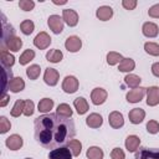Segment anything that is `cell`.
Segmentation results:
<instances>
[{
	"label": "cell",
	"mask_w": 159,
	"mask_h": 159,
	"mask_svg": "<svg viewBox=\"0 0 159 159\" xmlns=\"http://www.w3.org/2000/svg\"><path fill=\"white\" fill-rule=\"evenodd\" d=\"M111 158L112 159H124L125 158V154H124V152L120 148H114L111 152Z\"/></svg>",
	"instance_id": "obj_41"
},
{
	"label": "cell",
	"mask_w": 159,
	"mask_h": 159,
	"mask_svg": "<svg viewBox=\"0 0 159 159\" xmlns=\"http://www.w3.org/2000/svg\"><path fill=\"white\" fill-rule=\"evenodd\" d=\"M78 80L75 77V76H66L63 82H62V89L63 92L71 94V93H75L77 89H78Z\"/></svg>",
	"instance_id": "obj_5"
},
{
	"label": "cell",
	"mask_w": 159,
	"mask_h": 159,
	"mask_svg": "<svg viewBox=\"0 0 159 159\" xmlns=\"http://www.w3.org/2000/svg\"><path fill=\"white\" fill-rule=\"evenodd\" d=\"M63 58V53L57 50V48H53V50H50L47 53H46V60L48 62H52V63H58L61 62Z\"/></svg>",
	"instance_id": "obj_21"
},
{
	"label": "cell",
	"mask_w": 159,
	"mask_h": 159,
	"mask_svg": "<svg viewBox=\"0 0 159 159\" xmlns=\"http://www.w3.org/2000/svg\"><path fill=\"white\" fill-rule=\"evenodd\" d=\"M9 101H10V97L7 96V93H6V94H2L1 101H0V107H5V106L9 103Z\"/></svg>",
	"instance_id": "obj_45"
},
{
	"label": "cell",
	"mask_w": 159,
	"mask_h": 159,
	"mask_svg": "<svg viewBox=\"0 0 159 159\" xmlns=\"http://www.w3.org/2000/svg\"><path fill=\"white\" fill-rule=\"evenodd\" d=\"M88 159H103L104 153L99 147H89L86 153Z\"/></svg>",
	"instance_id": "obj_25"
},
{
	"label": "cell",
	"mask_w": 159,
	"mask_h": 159,
	"mask_svg": "<svg viewBox=\"0 0 159 159\" xmlns=\"http://www.w3.org/2000/svg\"><path fill=\"white\" fill-rule=\"evenodd\" d=\"M73 106L77 109L78 114H84L88 111V103H87L86 98H83V97H77L73 101Z\"/></svg>",
	"instance_id": "obj_22"
},
{
	"label": "cell",
	"mask_w": 159,
	"mask_h": 159,
	"mask_svg": "<svg viewBox=\"0 0 159 159\" xmlns=\"http://www.w3.org/2000/svg\"><path fill=\"white\" fill-rule=\"evenodd\" d=\"M19 6L24 11H31L34 9V6H35V2L32 0H20L19 1Z\"/></svg>",
	"instance_id": "obj_39"
},
{
	"label": "cell",
	"mask_w": 159,
	"mask_h": 159,
	"mask_svg": "<svg viewBox=\"0 0 159 159\" xmlns=\"http://www.w3.org/2000/svg\"><path fill=\"white\" fill-rule=\"evenodd\" d=\"M35 139L45 149H56L65 147L76 135L75 122L57 113H46L39 116L34 122Z\"/></svg>",
	"instance_id": "obj_1"
},
{
	"label": "cell",
	"mask_w": 159,
	"mask_h": 159,
	"mask_svg": "<svg viewBox=\"0 0 159 159\" xmlns=\"http://www.w3.org/2000/svg\"><path fill=\"white\" fill-rule=\"evenodd\" d=\"M72 157L73 155H72L71 150L66 147L52 149L48 154V159H72Z\"/></svg>",
	"instance_id": "obj_8"
},
{
	"label": "cell",
	"mask_w": 159,
	"mask_h": 159,
	"mask_svg": "<svg viewBox=\"0 0 159 159\" xmlns=\"http://www.w3.org/2000/svg\"><path fill=\"white\" fill-rule=\"evenodd\" d=\"M67 145H68V149L71 150V153H72L73 157H78V155L81 154L82 143H81L78 139H72V140H70V143H68Z\"/></svg>",
	"instance_id": "obj_30"
},
{
	"label": "cell",
	"mask_w": 159,
	"mask_h": 159,
	"mask_svg": "<svg viewBox=\"0 0 159 159\" xmlns=\"http://www.w3.org/2000/svg\"><path fill=\"white\" fill-rule=\"evenodd\" d=\"M56 113H57L58 116H61V117L71 118L73 111L71 109L70 104H67V103H61V104H58V107H57V109H56Z\"/></svg>",
	"instance_id": "obj_28"
},
{
	"label": "cell",
	"mask_w": 159,
	"mask_h": 159,
	"mask_svg": "<svg viewBox=\"0 0 159 159\" xmlns=\"http://www.w3.org/2000/svg\"><path fill=\"white\" fill-rule=\"evenodd\" d=\"M147 130L150 133V134H157L159 132V122L155 120V119H152L147 123Z\"/></svg>",
	"instance_id": "obj_38"
},
{
	"label": "cell",
	"mask_w": 159,
	"mask_h": 159,
	"mask_svg": "<svg viewBox=\"0 0 159 159\" xmlns=\"http://www.w3.org/2000/svg\"><path fill=\"white\" fill-rule=\"evenodd\" d=\"M40 73H41V68H40L39 65H31L30 67L26 68V76L30 80H32V81L37 80L39 76H40Z\"/></svg>",
	"instance_id": "obj_32"
},
{
	"label": "cell",
	"mask_w": 159,
	"mask_h": 159,
	"mask_svg": "<svg viewBox=\"0 0 159 159\" xmlns=\"http://www.w3.org/2000/svg\"><path fill=\"white\" fill-rule=\"evenodd\" d=\"M147 104L149 107H154L159 104V87L152 86L147 88Z\"/></svg>",
	"instance_id": "obj_11"
},
{
	"label": "cell",
	"mask_w": 159,
	"mask_h": 159,
	"mask_svg": "<svg viewBox=\"0 0 159 159\" xmlns=\"http://www.w3.org/2000/svg\"><path fill=\"white\" fill-rule=\"evenodd\" d=\"M24 103H25V101L17 99V101L15 102V104H14V107H12L10 114H11L12 117H20V114H24Z\"/></svg>",
	"instance_id": "obj_34"
},
{
	"label": "cell",
	"mask_w": 159,
	"mask_h": 159,
	"mask_svg": "<svg viewBox=\"0 0 159 159\" xmlns=\"http://www.w3.org/2000/svg\"><path fill=\"white\" fill-rule=\"evenodd\" d=\"M1 63L5 68L11 67L15 63V57L10 52H7V50H1Z\"/></svg>",
	"instance_id": "obj_26"
},
{
	"label": "cell",
	"mask_w": 159,
	"mask_h": 159,
	"mask_svg": "<svg viewBox=\"0 0 159 159\" xmlns=\"http://www.w3.org/2000/svg\"><path fill=\"white\" fill-rule=\"evenodd\" d=\"M145 94H147V88H144V87H137V88L130 89L127 93L125 98H127V101L129 103H138V102H140L143 99V97Z\"/></svg>",
	"instance_id": "obj_4"
},
{
	"label": "cell",
	"mask_w": 159,
	"mask_h": 159,
	"mask_svg": "<svg viewBox=\"0 0 159 159\" xmlns=\"http://www.w3.org/2000/svg\"><path fill=\"white\" fill-rule=\"evenodd\" d=\"M11 128V123L9 122V119L6 118V117H0V133L1 134H4V133H6L9 129Z\"/></svg>",
	"instance_id": "obj_40"
},
{
	"label": "cell",
	"mask_w": 159,
	"mask_h": 159,
	"mask_svg": "<svg viewBox=\"0 0 159 159\" xmlns=\"http://www.w3.org/2000/svg\"><path fill=\"white\" fill-rule=\"evenodd\" d=\"M107 96H108V93L104 88L97 87V88L92 89V92H91V101H92L93 104L99 106V104H103L106 102Z\"/></svg>",
	"instance_id": "obj_7"
},
{
	"label": "cell",
	"mask_w": 159,
	"mask_h": 159,
	"mask_svg": "<svg viewBox=\"0 0 159 159\" xmlns=\"http://www.w3.org/2000/svg\"><path fill=\"white\" fill-rule=\"evenodd\" d=\"M25 88V82L21 77H14L11 81H10V84H9V89L14 93H17V92H21L22 89Z\"/></svg>",
	"instance_id": "obj_20"
},
{
	"label": "cell",
	"mask_w": 159,
	"mask_h": 159,
	"mask_svg": "<svg viewBox=\"0 0 159 159\" xmlns=\"http://www.w3.org/2000/svg\"><path fill=\"white\" fill-rule=\"evenodd\" d=\"M124 82H125V84L129 87V88H137V87H139V84H140V82H142V78L139 77V76H137V75H133V73H128L125 77H124Z\"/></svg>",
	"instance_id": "obj_23"
},
{
	"label": "cell",
	"mask_w": 159,
	"mask_h": 159,
	"mask_svg": "<svg viewBox=\"0 0 159 159\" xmlns=\"http://www.w3.org/2000/svg\"><path fill=\"white\" fill-rule=\"evenodd\" d=\"M25 159H32V158H25Z\"/></svg>",
	"instance_id": "obj_47"
},
{
	"label": "cell",
	"mask_w": 159,
	"mask_h": 159,
	"mask_svg": "<svg viewBox=\"0 0 159 159\" xmlns=\"http://www.w3.org/2000/svg\"><path fill=\"white\" fill-rule=\"evenodd\" d=\"M152 73L155 77H159V62H155L152 65Z\"/></svg>",
	"instance_id": "obj_44"
},
{
	"label": "cell",
	"mask_w": 159,
	"mask_h": 159,
	"mask_svg": "<svg viewBox=\"0 0 159 159\" xmlns=\"http://www.w3.org/2000/svg\"><path fill=\"white\" fill-rule=\"evenodd\" d=\"M5 144H6V147L10 150H19L22 147L24 140H22V138L19 134H12V135H10V137L6 138Z\"/></svg>",
	"instance_id": "obj_14"
},
{
	"label": "cell",
	"mask_w": 159,
	"mask_h": 159,
	"mask_svg": "<svg viewBox=\"0 0 159 159\" xmlns=\"http://www.w3.org/2000/svg\"><path fill=\"white\" fill-rule=\"evenodd\" d=\"M125 149L130 153L133 152H137L139 149V145H140V139L138 135H128L127 139H125Z\"/></svg>",
	"instance_id": "obj_18"
},
{
	"label": "cell",
	"mask_w": 159,
	"mask_h": 159,
	"mask_svg": "<svg viewBox=\"0 0 159 159\" xmlns=\"http://www.w3.org/2000/svg\"><path fill=\"white\" fill-rule=\"evenodd\" d=\"M51 37H50V35L47 34V32H45V31H41L40 34H37L36 35V37L34 39V45L37 47V48H40V50H45V48H47L50 45H51Z\"/></svg>",
	"instance_id": "obj_6"
},
{
	"label": "cell",
	"mask_w": 159,
	"mask_h": 159,
	"mask_svg": "<svg viewBox=\"0 0 159 159\" xmlns=\"http://www.w3.org/2000/svg\"><path fill=\"white\" fill-rule=\"evenodd\" d=\"M47 25L53 34H61L63 31V19L60 15H51L47 19Z\"/></svg>",
	"instance_id": "obj_3"
},
{
	"label": "cell",
	"mask_w": 159,
	"mask_h": 159,
	"mask_svg": "<svg viewBox=\"0 0 159 159\" xmlns=\"http://www.w3.org/2000/svg\"><path fill=\"white\" fill-rule=\"evenodd\" d=\"M62 19H63V21L70 27H73V26H76L78 24V15L72 9H65V10H62Z\"/></svg>",
	"instance_id": "obj_12"
},
{
	"label": "cell",
	"mask_w": 159,
	"mask_h": 159,
	"mask_svg": "<svg viewBox=\"0 0 159 159\" xmlns=\"http://www.w3.org/2000/svg\"><path fill=\"white\" fill-rule=\"evenodd\" d=\"M20 30H21V32H22L24 35H30V34H32V31L35 30V24H34L31 20L26 19V20H24V21L20 24Z\"/></svg>",
	"instance_id": "obj_33"
},
{
	"label": "cell",
	"mask_w": 159,
	"mask_h": 159,
	"mask_svg": "<svg viewBox=\"0 0 159 159\" xmlns=\"http://www.w3.org/2000/svg\"><path fill=\"white\" fill-rule=\"evenodd\" d=\"M58 78H60V73H58L57 70L51 68V67H47V68H46V71H45V73H43V81H45L46 84L53 87V86L57 84Z\"/></svg>",
	"instance_id": "obj_9"
},
{
	"label": "cell",
	"mask_w": 159,
	"mask_h": 159,
	"mask_svg": "<svg viewBox=\"0 0 159 159\" xmlns=\"http://www.w3.org/2000/svg\"><path fill=\"white\" fill-rule=\"evenodd\" d=\"M86 124L89 127V128H99L102 124H103V118L101 114L98 113H91L87 118H86Z\"/></svg>",
	"instance_id": "obj_19"
},
{
	"label": "cell",
	"mask_w": 159,
	"mask_h": 159,
	"mask_svg": "<svg viewBox=\"0 0 159 159\" xmlns=\"http://www.w3.org/2000/svg\"><path fill=\"white\" fill-rule=\"evenodd\" d=\"M9 80H12V72L9 71L7 68H4V87H2V94H6V91L9 89Z\"/></svg>",
	"instance_id": "obj_36"
},
{
	"label": "cell",
	"mask_w": 159,
	"mask_h": 159,
	"mask_svg": "<svg viewBox=\"0 0 159 159\" xmlns=\"http://www.w3.org/2000/svg\"><path fill=\"white\" fill-rule=\"evenodd\" d=\"M128 117H129V122L133 123V124H139L144 120V117H145V112L144 109L142 108H133L129 113H128Z\"/></svg>",
	"instance_id": "obj_16"
},
{
	"label": "cell",
	"mask_w": 159,
	"mask_h": 159,
	"mask_svg": "<svg viewBox=\"0 0 159 159\" xmlns=\"http://www.w3.org/2000/svg\"><path fill=\"white\" fill-rule=\"evenodd\" d=\"M96 16L101 21H107V20H109L113 16V9L111 6H107V5L99 6L97 9V11H96Z\"/></svg>",
	"instance_id": "obj_17"
},
{
	"label": "cell",
	"mask_w": 159,
	"mask_h": 159,
	"mask_svg": "<svg viewBox=\"0 0 159 159\" xmlns=\"http://www.w3.org/2000/svg\"><path fill=\"white\" fill-rule=\"evenodd\" d=\"M35 58V51L34 50H31V48H27V50H25L22 53H21V56H20V58H19V61H20V65H27L30 61H32Z\"/></svg>",
	"instance_id": "obj_31"
},
{
	"label": "cell",
	"mask_w": 159,
	"mask_h": 159,
	"mask_svg": "<svg viewBox=\"0 0 159 159\" xmlns=\"http://www.w3.org/2000/svg\"><path fill=\"white\" fill-rule=\"evenodd\" d=\"M135 67V62L133 58H123V61L119 63L118 70L120 72H130Z\"/></svg>",
	"instance_id": "obj_27"
},
{
	"label": "cell",
	"mask_w": 159,
	"mask_h": 159,
	"mask_svg": "<svg viewBox=\"0 0 159 159\" xmlns=\"http://www.w3.org/2000/svg\"><path fill=\"white\" fill-rule=\"evenodd\" d=\"M65 47L68 52H77L82 47V41L78 36H70V37L66 39Z\"/></svg>",
	"instance_id": "obj_13"
},
{
	"label": "cell",
	"mask_w": 159,
	"mask_h": 159,
	"mask_svg": "<svg viewBox=\"0 0 159 159\" xmlns=\"http://www.w3.org/2000/svg\"><path fill=\"white\" fill-rule=\"evenodd\" d=\"M122 5L127 10H134L135 6H137V0H123Z\"/></svg>",
	"instance_id": "obj_43"
},
{
	"label": "cell",
	"mask_w": 159,
	"mask_h": 159,
	"mask_svg": "<svg viewBox=\"0 0 159 159\" xmlns=\"http://www.w3.org/2000/svg\"><path fill=\"white\" fill-rule=\"evenodd\" d=\"M142 31H143V35L147 36V37H157L158 34H159V29H158V25L154 24V22H144L143 24V27H142Z\"/></svg>",
	"instance_id": "obj_15"
},
{
	"label": "cell",
	"mask_w": 159,
	"mask_h": 159,
	"mask_svg": "<svg viewBox=\"0 0 159 159\" xmlns=\"http://www.w3.org/2000/svg\"><path fill=\"white\" fill-rule=\"evenodd\" d=\"M148 15H149L150 17L159 19V4H155V5H153L152 7H149V10H148Z\"/></svg>",
	"instance_id": "obj_42"
},
{
	"label": "cell",
	"mask_w": 159,
	"mask_h": 159,
	"mask_svg": "<svg viewBox=\"0 0 159 159\" xmlns=\"http://www.w3.org/2000/svg\"><path fill=\"white\" fill-rule=\"evenodd\" d=\"M52 107H53V99H51V98H42L37 106L39 111L41 113H45V114L48 113L52 109Z\"/></svg>",
	"instance_id": "obj_24"
},
{
	"label": "cell",
	"mask_w": 159,
	"mask_h": 159,
	"mask_svg": "<svg viewBox=\"0 0 159 159\" xmlns=\"http://www.w3.org/2000/svg\"><path fill=\"white\" fill-rule=\"evenodd\" d=\"M34 111H35V104L31 99H26L25 103H24V114L26 117H30L34 114Z\"/></svg>",
	"instance_id": "obj_37"
},
{
	"label": "cell",
	"mask_w": 159,
	"mask_h": 159,
	"mask_svg": "<svg viewBox=\"0 0 159 159\" xmlns=\"http://www.w3.org/2000/svg\"><path fill=\"white\" fill-rule=\"evenodd\" d=\"M67 1L66 0H63V1H53V4H56V5H65Z\"/></svg>",
	"instance_id": "obj_46"
},
{
	"label": "cell",
	"mask_w": 159,
	"mask_h": 159,
	"mask_svg": "<svg viewBox=\"0 0 159 159\" xmlns=\"http://www.w3.org/2000/svg\"><path fill=\"white\" fill-rule=\"evenodd\" d=\"M123 58H124V57H123L120 53L114 52V51H111V52L107 53V63H108L109 66H114V65H117V63H120V62L123 61Z\"/></svg>",
	"instance_id": "obj_29"
},
{
	"label": "cell",
	"mask_w": 159,
	"mask_h": 159,
	"mask_svg": "<svg viewBox=\"0 0 159 159\" xmlns=\"http://www.w3.org/2000/svg\"><path fill=\"white\" fill-rule=\"evenodd\" d=\"M108 122H109V125L114 129H119L124 125V119H123V114L118 111H113L109 113L108 116Z\"/></svg>",
	"instance_id": "obj_10"
},
{
	"label": "cell",
	"mask_w": 159,
	"mask_h": 159,
	"mask_svg": "<svg viewBox=\"0 0 159 159\" xmlns=\"http://www.w3.org/2000/svg\"><path fill=\"white\" fill-rule=\"evenodd\" d=\"M135 159H159V149L142 147L135 152Z\"/></svg>",
	"instance_id": "obj_2"
},
{
	"label": "cell",
	"mask_w": 159,
	"mask_h": 159,
	"mask_svg": "<svg viewBox=\"0 0 159 159\" xmlns=\"http://www.w3.org/2000/svg\"><path fill=\"white\" fill-rule=\"evenodd\" d=\"M144 50L150 56H159V45L155 43V42H145L144 43Z\"/></svg>",
	"instance_id": "obj_35"
}]
</instances>
